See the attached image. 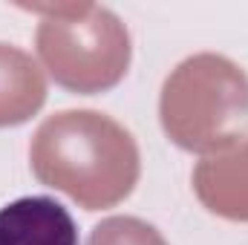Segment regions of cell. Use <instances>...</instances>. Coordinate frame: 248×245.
I'll return each instance as SVG.
<instances>
[{"mask_svg":"<svg viewBox=\"0 0 248 245\" xmlns=\"http://www.w3.org/2000/svg\"><path fill=\"white\" fill-rule=\"evenodd\" d=\"M35 46L44 69L63 90L95 95L113 90L130 66V32L116 12L95 3L35 6Z\"/></svg>","mask_w":248,"mask_h":245,"instance_id":"3957f363","label":"cell"},{"mask_svg":"<svg viewBox=\"0 0 248 245\" xmlns=\"http://www.w3.org/2000/svg\"><path fill=\"white\" fill-rule=\"evenodd\" d=\"M190 182L205 211L231 222H248V138L228 153L202 159Z\"/></svg>","mask_w":248,"mask_h":245,"instance_id":"277c9868","label":"cell"},{"mask_svg":"<svg viewBox=\"0 0 248 245\" xmlns=\"http://www.w3.org/2000/svg\"><path fill=\"white\" fill-rule=\"evenodd\" d=\"M0 245H78V228L61 202L23 196L0 208Z\"/></svg>","mask_w":248,"mask_h":245,"instance_id":"5b68a950","label":"cell"},{"mask_svg":"<svg viewBox=\"0 0 248 245\" xmlns=\"http://www.w3.org/2000/svg\"><path fill=\"white\" fill-rule=\"evenodd\" d=\"M29 165L38 182L66 193L87 211L124 202L141 176L139 144L98 110H61L32 136Z\"/></svg>","mask_w":248,"mask_h":245,"instance_id":"6da1fadb","label":"cell"},{"mask_svg":"<svg viewBox=\"0 0 248 245\" xmlns=\"http://www.w3.org/2000/svg\"><path fill=\"white\" fill-rule=\"evenodd\" d=\"M44 101L46 75L38 61L12 44H0V127L29 122Z\"/></svg>","mask_w":248,"mask_h":245,"instance_id":"8992f818","label":"cell"},{"mask_svg":"<svg viewBox=\"0 0 248 245\" xmlns=\"http://www.w3.org/2000/svg\"><path fill=\"white\" fill-rule=\"evenodd\" d=\"M165 136L196 156H219L248 133V75L217 52L190 55L170 69L159 95Z\"/></svg>","mask_w":248,"mask_h":245,"instance_id":"7a4b0ae2","label":"cell"},{"mask_svg":"<svg viewBox=\"0 0 248 245\" xmlns=\"http://www.w3.org/2000/svg\"><path fill=\"white\" fill-rule=\"evenodd\" d=\"M87 245H168L165 237L139 216H107L90 234Z\"/></svg>","mask_w":248,"mask_h":245,"instance_id":"52a82bcc","label":"cell"}]
</instances>
